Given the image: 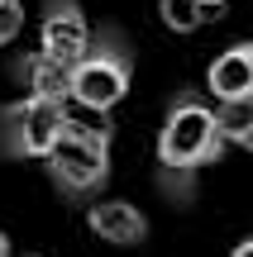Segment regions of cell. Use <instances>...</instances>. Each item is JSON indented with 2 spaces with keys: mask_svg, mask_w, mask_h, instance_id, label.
<instances>
[{
  "mask_svg": "<svg viewBox=\"0 0 253 257\" xmlns=\"http://www.w3.org/2000/svg\"><path fill=\"white\" fill-rule=\"evenodd\" d=\"M206 91L215 95V100H253V38L229 43L225 53L210 62Z\"/></svg>",
  "mask_w": 253,
  "mask_h": 257,
  "instance_id": "cell-7",
  "label": "cell"
},
{
  "mask_svg": "<svg viewBox=\"0 0 253 257\" xmlns=\"http://www.w3.org/2000/svg\"><path fill=\"white\" fill-rule=\"evenodd\" d=\"M129 81H134L129 43H124L115 29H101L96 43H91V53L72 67V100L81 105V110L110 114L115 105L129 95Z\"/></svg>",
  "mask_w": 253,
  "mask_h": 257,
  "instance_id": "cell-3",
  "label": "cell"
},
{
  "mask_svg": "<svg viewBox=\"0 0 253 257\" xmlns=\"http://www.w3.org/2000/svg\"><path fill=\"white\" fill-rule=\"evenodd\" d=\"M86 229L101 243H115V248H139L148 238V219L129 200H91L86 205Z\"/></svg>",
  "mask_w": 253,
  "mask_h": 257,
  "instance_id": "cell-6",
  "label": "cell"
},
{
  "mask_svg": "<svg viewBox=\"0 0 253 257\" xmlns=\"http://www.w3.org/2000/svg\"><path fill=\"white\" fill-rule=\"evenodd\" d=\"M206 5H210V10H215V5H225V0H206Z\"/></svg>",
  "mask_w": 253,
  "mask_h": 257,
  "instance_id": "cell-14",
  "label": "cell"
},
{
  "mask_svg": "<svg viewBox=\"0 0 253 257\" xmlns=\"http://www.w3.org/2000/svg\"><path fill=\"white\" fill-rule=\"evenodd\" d=\"M225 157V134H220L215 105L201 100V91H182L167 105V119L158 128V167L162 186L187 200L196 191V176Z\"/></svg>",
  "mask_w": 253,
  "mask_h": 257,
  "instance_id": "cell-1",
  "label": "cell"
},
{
  "mask_svg": "<svg viewBox=\"0 0 253 257\" xmlns=\"http://www.w3.org/2000/svg\"><path fill=\"white\" fill-rule=\"evenodd\" d=\"M67 114H72V100H48V95H24V100L0 105V153L43 162L62 143Z\"/></svg>",
  "mask_w": 253,
  "mask_h": 257,
  "instance_id": "cell-4",
  "label": "cell"
},
{
  "mask_svg": "<svg viewBox=\"0 0 253 257\" xmlns=\"http://www.w3.org/2000/svg\"><path fill=\"white\" fill-rule=\"evenodd\" d=\"M110 143H115V128L110 119H96V110L86 114H67L62 128V143L43 157L48 167V181L76 205H91L96 191L110 181Z\"/></svg>",
  "mask_w": 253,
  "mask_h": 257,
  "instance_id": "cell-2",
  "label": "cell"
},
{
  "mask_svg": "<svg viewBox=\"0 0 253 257\" xmlns=\"http://www.w3.org/2000/svg\"><path fill=\"white\" fill-rule=\"evenodd\" d=\"M19 81H24V91H29V95L72 100V67L57 62V57H48L43 48H38V53H29L24 62H19Z\"/></svg>",
  "mask_w": 253,
  "mask_h": 257,
  "instance_id": "cell-8",
  "label": "cell"
},
{
  "mask_svg": "<svg viewBox=\"0 0 253 257\" xmlns=\"http://www.w3.org/2000/svg\"><path fill=\"white\" fill-rule=\"evenodd\" d=\"M229 257H253V238H244V243H239V248L229 252Z\"/></svg>",
  "mask_w": 253,
  "mask_h": 257,
  "instance_id": "cell-12",
  "label": "cell"
},
{
  "mask_svg": "<svg viewBox=\"0 0 253 257\" xmlns=\"http://www.w3.org/2000/svg\"><path fill=\"white\" fill-rule=\"evenodd\" d=\"M0 257H15V248H10V233L0 229Z\"/></svg>",
  "mask_w": 253,
  "mask_h": 257,
  "instance_id": "cell-13",
  "label": "cell"
},
{
  "mask_svg": "<svg viewBox=\"0 0 253 257\" xmlns=\"http://www.w3.org/2000/svg\"><path fill=\"white\" fill-rule=\"evenodd\" d=\"M215 114H220L225 143L253 153V100H215Z\"/></svg>",
  "mask_w": 253,
  "mask_h": 257,
  "instance_id": "cell-9",
  "label": "cell"
},
{
  "mask_svg": "<svg viewBox=\"0 0 253 257\" xmlns=\"http://www.w3.org/2000/svg\"><path fill=\"white\" fill-rule=\"evenodd\" d=\"M206 0H158V15H162V24L172 29V34H196L201 24H206Z\"/></svg>",
  "mask_w": 253,
  "mask_h": 257,
  "instance_id": "cell-10",
  "label": "cell"
},
{
  "mask_svg": "<svg viewBox=\"0 0 253 257\" xmlns=\"http://www.w3.org/2000/svg\"><path fill=\"white\" fill-rule=\"evenodd\" d=\"M96 34L81 15V0H48L43 5V29H38V48L57 62L76 67L86 53H91Z\"/></svg>",
  "mask_w": 253,
  "mask_h": 257,
  "instance_id": "cell-5",
  "label": "cell"
},
{
  "mask_svg": "<svg viewBox=\"0 0 253 257\" xmlns=\"http://www.w3.org/2000/svg\"><path fill=\"white\" fill-rule=\"evenodd\" d=\"M24 29V5L19 0H0V48H10Z\"/></svg>",
  "mask_w": 253,
  "mask_h": 257,
  "instance_id": "cell-11",
  "label": "cell"
},
{
  "mask_svg": "<svg viewBox=\"0 0 253 257\" xmlns=\"http://www.w3.org/2000/svg\"><path fill=\"white\" fill-rule=\"evenodd\" d=\"M34 257H38V252H34Z\"/></svg>",
  "mask_w": 253,
  "mask_h": 257,
  "instance_id": "cell-15",
  "label": "cell"
}]
</instances>
